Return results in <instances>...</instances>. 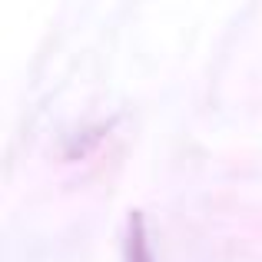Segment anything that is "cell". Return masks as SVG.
<instances>
[{"label": "cell", "instance_id": "cell-1", "mask_svg": "<svg viewBox=\"0 0 262 262\" xmlns=\"http://www.w3.org/2000/svg\"><path fill=\"white\" fill-rule=\"evenodd\" d=\"M126 262H153L149 256V243H146V226L143 216H129V236H126Z\"/></svg>", "mask_w": 262, "mask_h": 262}]
</instances>
